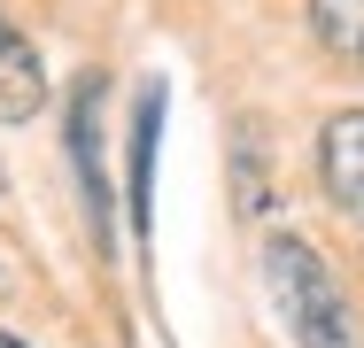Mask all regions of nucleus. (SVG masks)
Masks as SVG:
<instances>
[{"instance_id":"f257e3e1","label":"nucleus","mask_w":364,"mask_h":348,"mask_svg":"<svg viewBox=\"0 0 364 348\" xmlns=\"http://www.w3.org/2000/svg\"><path fill=\"white\" fill-rule=\"evenodd\" d=\"M264 294H272V310H279L294 348H364L349 286L333 278V263L302 232H272L264 240Z\"/></svg>"},{"instance_id":"f03ea898","label":"nucleus","mask_w":364,"mask_h":348,"mask_svg":"<svg viewBox=\"0 0 364 348\" xmlns=\"http://www.w3.org/2000/svg\"><path fill=\"white\" fill-rule=\"evenodd\" d=\"M318 186L349 224H364V109H333L318 124Z\"/></svg>"},{"instance_id":"7ed1b4c3","label":"nucleus","mask_w":364,"mask_h":348,"mask_svg":"<svg viewBox=\"0 0 364 348\" xmlns=\"http://www.w3.org/2000/svg\"><path fill=\"white\" fill-rule=\"evenodd\" d=\"M70 155H77V186H85V217L109 248V170H101V70H85L70 93Z\"/></svg>"},{"instance_id":"20e7f679","label":"nucleus","mask_w":364,"mask_h":348,"mask_svg":"<svg viewBox=\"0 0 364 348\" xmlns=\"http://www.w3.org/2000/svg\"><path fill=\"white\" fill-rule=\"evenodd\" d=\"M155 139H163V77L140 85V109H132V232L147 240V217H155Z\"/></svg>"},{"instance_id":"39448f33","label":"nucleus","mask_w":364,"mask_h":348,"mask_svg":"<svg viewBox=\"0 0 364 348\" xmlns=\"http://www.w3.org/2000/svg\"><path fill=\"white\" fill-rule=\"evenodd\" d=\"M39 101H47V70H39V55H31V39L0 16V124L39 116Z\"/></svg>"},{"instance_id":"423d86ee","label":"nucleus","mask_w":364,"mask_h":348,"mask_svg":"<svg viewBox=\"0 0 364 348\" xmlns=\"http://www.w3.org/2000/svg\"><path fill=\"white\" fill-rule=\"evenodd\" d=\"M264 202H272V147H264L256 116H240L232 124V209L240 217H264Z\"/></svg>"},{"instance_id":"0eeeda50","label":"nucleus","mask_w":364,"mask_h":348,"mask_svg":"<svg viewBox=\"0 0 364 348\" xmlns=\"http://www.w3.org/2000/svg\"><path fill=\"white\" fill-rule=\"evenodd\" d=\"M310 39L341 62H364V0H310Z\"/></svg>"},{"instance_id":"6e6552de","label":"nucleus","mask_w":364,"mask_h":348,"mask_svg":"<svg viewBox=\"0 0 364 348\" xmlns=\"http://www.w3.org/2000/svg\"><path fill=\"white\" fill-rule=\"evenodd\" d=\"M0 194H8V170H0Z\"/></svg>"}]
</instances>
